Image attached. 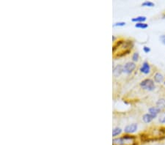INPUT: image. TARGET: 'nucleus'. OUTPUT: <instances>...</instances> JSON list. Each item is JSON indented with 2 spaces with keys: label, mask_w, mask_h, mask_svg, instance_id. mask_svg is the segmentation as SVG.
<instances>
[{
  "label": "nucleus",
  "mask_w": 165,
  "mask_h": 145,
  "mask_svg": "<svg viewBox=\"0 0 165 145\" xmlns=\"http://www.w3.org/2000/svg\"><path fill=\"white\" fill-rule=\"evenodd\" d=\"M145 131L139 135V141L142 143L161 141L165 139V127L161 126Z\"/></svg>",
  "instance_id": "1"
},
{
  "label": "nucleus",
  "mask_w": 165,
  "mask_h": 145,
  "mask_svg": "<svg viewBox=\"0 0 165 145\" xmlns=\"http://www.w3.org/2000/svg\"><path fill=\"white\" fill-rule=\"evenodd\" d=\"M112 145H139L136 136L133 134H123L112 139Z\"/></svg>",
  "instance_id": "2"
},
{
  "label": "nucleus",
  "mask_w": 165,
  "mask_h": 145,
  "mask_svg": "<svg viewBox=\"0 0 165 145\" xmlns=\"http://www.w3.org/2000/svg\"><path fill=\"white\" fill-rule=\"evenodd\" d=\"M139 86H140V87L142 89L147 91H150V92L154 91L156 88L154 81L151 79H145L144 80H142L139 83Z\"/></svg>",
  "instance_id": "3"
},
{
  "label": "nucleus",
  "mask_w": 165,
  "mask_h": 145,
  "mask_svg": "<svg viewBox=\"0 0 165 145\" xmlns=\"http://www.w3.org/2000/svg\"><path fill=\"white\" fill-rule=\"evenodd\" d=\"M136 65L135 62H128L125 64L123 66V73L126 74H130L136 69Z\"/></svg>",
  "instance_id": "4"
},
{
  "label": "nucleus",
  "mask_w": 165,
  "mask_h": 145,
  "mask_svg": "<svg viewBox=\"0 0 165 145\" xmlns=\"http://www.w3.org/2000/svg\"><path fill=\"white\" fill-rule=\"evenodd\" d=\"M138 128V125L136 123H132L130 124V125H126L124 128V133L126 134H133L137 131Z\"/></svg>",
  "instance_id": "5"
},
{
  "label": "nucleus",
  "mask_w": 165,
  "mask_h": 145,
  "mask_svg": "<svg viewBox=\"0 0 165 145\" xmlns=\"http://www.w3.org/2000/svg\"><path fill=\"white\" fill-rule=\"evenodd\" d=\"M139 71L142 73H143V74H149L150 72H151V65H150V64L147 61H145L142 63L140 68H139Z\"/></svg>",
  "instance_id": "6"
},
{
  "label": "nucleus",
  "mask_w": 165,
  "mask_h": 145,
  "mask_svg": "<svg viewBox=\"0 0 165 145\" xmlns=\"http://www.w3.org/2000/svg\"><path fill=\"white\" fill-rule=\"evenodd\" d=\"M123 73V66L121 65H118L115 67L113 70V75L115 77H119Z\"/></svg>",
  "instance_id": "7"
},
{
  "label": "nucleus",
  "mask_w": 165,
  "mask_h": 145,
  "mask_svg": "<svg viewBox=\"0 0 165 145\" xmlns=\"http://www.w3.org/2000/svg\"><path fill=\"white\" fill-rule=\"evenodd\" d=\"M154 80L156 83L157 84H161L162 82L164 81V75L161 74V73L159 72H157L154 74Z\"/></svg>",
  "instance_id": "8"
},
{
  "label": "nucleus",
  "mask_w": 165,
  "mask_h": 145,
  "mask_svg": "<svg viewBox=\"0 0 165 145\" xmlns=\"http://www.w3.org/2000/svg\"><path fill=\"white\" fill-rule=\"evenodd\" d=\"M148 111H149L150 114H151V116L155 119V118L157 117L159 114H160V112H161V109L157 108L156 106L151 107V108H149V109H148Z\"/></svg>",
  "instance_id": "9"
},
{
  "label": "nucleus",
  "mask_w": 165,
  "mask_h": 145,
  "mask_svg": "<svg viewBox=\"0 0 165 145\" xmlns=\"http://www.w3.org/2000/svg\"><path fill=\"white\" fill-rule=\"evenodd\" d=\"M146 20H147V18L145 17V16H137V17L133 18V19H131V21L136 22V23H145V21Z\"/></svg>",
  "instance_id": "10"
},
{
  "label": "nucleus",
  "mask_w": 165,
  "mask_h": 145,
  "mask_svg": "<svg viewBox=\"0 0 165 145\" xmlns=\"http://www.w3.org/2000/svg\"><path fill=\"white\" fill-rule=\"evenodd\" d=\"M123 43H124V40H123V39H121V40H118V41L115 43V44L113 46V47H112V52H113V53H115L117 49H118V48L121 47Z\"/></svg>",
  "instance_id": "11"
},
{
  "label": "nucleus",
  "mask_w": 165,
  "mask_h": 145,
  "mask_svg": "<svg viewBox=\"0 0 165 145\" xmlns=\"http://www.w3.org/2000/svg\"><path fill=\"white\" fill-rule=\"evenodd\" d=\"M154 119V118L149 113L145 114H144L143 116H142V119H143L144 122H145V123H150V122H152Z\"/></svg>",
  "instance_id": "12"
},
{
  "label": "nucleus",
  "mask_w": 165,
  "mask_h": 145,
  "mask_svg": "<svg viewBox=\"0 0 165 145\" xmlns=\"http://www.w3.org/2000/svg\"><path fill=\"white\" fill-rule=\"evenodd\" d=\"M122 132H123V130L121 129V128H118V127L115 128L113 129V131H112V136H113L114 138L118 137V136L121 135V134H122Z\"/></svg>",
  "instance_id": "13"
},
{
  "label": "nucleus",
  "mask_w": 165,
  "mask_h": 145,
  "mask_svg": "<svg viewBox=\"0 0 165 145\" xmlns=\"http://www.w3.org/2000/svg\"><path fill=\"white\" fill-rule=\"evenodd\" d=\"M156 107L159 109H162L165 108V99L164 98H161L159 99L156 102Z\"/></svg>",
  "instance_id": "14"
},
{
  "label": "nucleus",
  "mask_w": 165,
  "mask_h": 145,
  "mask_svg": "<svg viewBox=\"0 0 165 145\" xmlns=\"http://www.w3.org/2000/svg\"><path fill=\"white\" fill-rule=\"evenodd\" d=\"M135 27L139 29H147L148 27V24L146 23H136L135 24Z\"/></svg>",
  "instance_id": "15"
},
{
  "label": "nucleus",
  "mask_w": 165,
  "mask_h": 145,
  "mask_svg": "<svg viewBox=\"0 0 165 145\" xmlns=\"http://www.w3.org/2000/svg\"><path fill=\"white\" fill-rule=\"evenodd\" d=\"M159 122L161 124H165V111L160 114L159 116Z\"/></svg>",
  "instance_id": "16"
},
{
  "label": "nucleus",
  "mask_w": 165,
  "mask_h": 145,
  "mask_svg": "<svg viewBox=\"0 0 165 145\" xmlns=\"http://www.w3.org/2000/svg\"><path fill=\"white\" fill-rule=\"evenodd\" d=\"M142 6L143 7H153L155 6V4L152 1H144L143 3L142 4Z\"/></svg>",
  "instance_id": "17"
},
{
  "label": "nucleus",
  "mask_w": 165,
  "mask_h": 145,
  "mask_svg": "<svg viewBox=\"0 0 165 145\" xmlns=\"http://www.w3.org/2000/svg\"><path fill=\"white\" fill-rule=\"evenodd\" d=\"M139 59V54L138 52H134L132 55V60H133V62H137Z\"/></svg>",
  "instance_id": "18"
},
{
  "label": "nucleus",
  "mask_w": 165,
  "mask_h": 145,
  "mask_svg": "<svg viewBox=\"0 0 165 145\" xmlns=\"http://www.w3.org/2000/svg\"><path fill=\"white\" fill-rule=\"evenodd\" d=\"M126 24V22L121 21V22H116V23H115L113 24V26H125Z\"/></svg>",
  "instance_id": "19"
},
{
  "label": "nucleus",
  "mask_w": 165,
  "mask_h": 145,
  "mask_svg": "<svg viewBox=\"0 0 165 145\" xmlns=\"http://www.w3.org/2000/svg\"><path fill=\"white\" fill-rule=\"evenodd\" d=\"M143 51H144V52H145V53L148 54V53H150V52H151V48L148 47V46H144Z\"/></svg>",
  "instance_id": "20"
},
{
  "label": "nucleus",
  "mask_w": 165,
  "mask_h": 145,
  "mask_svg": "<svg viewBox=\"0 0 165 145\" xmlns=\"http://www.w3.org/2000/svg\"><path fill=\"white\" fill-rule=\"evenodd\" d=\"M160 40H161V41L162 42L163 44L165 45V35H161V36L160 37Z\"/></svg>",
  "instance_id": "21"
},
{
  "label": "nucleus",
  "mask_w": 165,
  "mask_h": 145,
  "mask_svg": "<svg viewBox=\"0 0 165 145\" xmlns=\"http://www.w3.org/2000/svg\"><path fill=\"white\" fill-rule=\"evenodd\" d=\"M115 39H116V38H115V36H113V37H112V40H113V42H114V41H115Z\"/></svg>",
  "instance_id": "22"
},
{
  "label": "nucleus",
  "mask_w": 165,
  "mask_h": 145,
  "mask_svg": "<svg viewBox=\"0 0 165 145\" xmlns=\"http://www.w3.org/2000/svg\"><path fill=\"white\" fill-rule=\"evenodd\" d=\"M162 19H165V14L163 15V16H162Z\"/></svg>",
  "instance_id": "23"
},
{
  "label": "nucleus",
  "mask_w": 165,
  "mask_h": 145,
  "mask_svg": "<svg viewBox=\"0 0 165 145\" xmlns=\"http://www.w3.org/2000/svg\"><path fill=\"white\" fill-rule=\"evenodd\" d=\"M164 86H165V81H164Z\"/></svg>",
  "instance_id": "24"
}]
</instances>
